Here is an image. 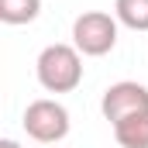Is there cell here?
Returning a JSON list of instances; mask_svg holds the SVG:
<instances>
[{"mask_svg": "<svg viewBox=\"0 0 148 148\" xmlns=\"http://www.w3.org/2000/svg\"><path fill=\"white\" fill-rule=\"evenodd\" d=\"M35 76L41 83V90H48V93H73L83 83V55H79V48L66 45V41L45 45L38 52Z\"/></svg>", "mask_w": 148, "mask_h": 148, "instance_id": "1", "label": "cell"}, {"mask_svg": "<svg viewBox=\"0 0 148 148\" xmlns=\"http://www.w3.org/2000/svg\"><path fill=\"white\" fill-rule=\"evenodd\" d=\"M117 24L121 21L107 10H83L73 21V45L79 48V55L100 59L117 45Z\"/></svg>", "mask_w": 148, "mask_h": 148, "instance_id": "2", "label": "cell"}, {"mask_svg": "<svg viewBox=\"0 0 148 148\" xmlns=\"http://www.w3.org/2000/svg\"><path fill=\"white\" fill-rule=\"evenodd\" d=\"M21 124H24L28 138H35L38 145H59V141L69 134V110H66L59 100L41 97V100H31V103H28Z\"/></svg>", "mask_w": 148, "mask_h": 148, "instance_id": "3", "label": "cell"}, {"mask_svg": "<svg viewBox=\"0 0 148 148\" xmlns=\"http://www.w3.org/2000/svg\"><path fill=\"white\" fill-rule=\"evenodd\" d=\"M100 110H103V117H107L110 124L124 121V117H131V114L148 110V86L134 83V79H121V83H114V86L103 90Z\"/></svg>", "mask_w": 148, "mask_h": 148, "instance_id": "4", "label": "cell"}, {"mask_svg": "<svg viewBox=\"0 0 148 148\" xmlns=\"http://www.w3.org/2000/svg\"><path fill=\"white\" fill-rule=\"evenodd\" d=\"M114 138L121 148H148V110L131 114L114 124Z\"/></svg>", "mask_w": 148, "mask_h": 148, "instance_id": "5", "label": "cell"}, {"mask_svg": "<svg viewBox=\"0 0 148 148\" xmlns=\"http://www.w3.org/2000/svg\"><path fill=\"white\" fill-rule=\"evenodd\" d=\"M114 17L131 31H148V0H114Z\"/></svg>", "mask_w": 148, "mask_h": 148, "instance_id": "6", "label": "cell"}, {"mask_svg": "<svg viewBox=\"0 0 148 148\" xmlns=\"http://www.w3.org/2000/svg\"><path fill=\"white\" fill-rule=\"evenodd\" d=\"M41 14V0H0V21L3 24H31Z\"/></svg>", "mask_w": 148, "mask_h": 148, "instance_id": "7", "label": "cell"}, {"mask_svg": "<svg viewBox=\"0 0 148 148\" xmlns=\"http://www.w3.org/2000/svg\"><path fill=\"white\" fill-rule=\"evenodd\" d=\"M0 148H21V145H17L14 138H3V141H0Z\"/></svg>", "mask_w": 148, "mask_h": 148, "instance_id": "8", "label": "cell"}, {"mask_svg": "<svg viewBox=\"0 0 148 148\" xmlns=\"http://www.w3.org/2000/svg\"><path fill=\"white\" fill-rule=\"evenodd\" d=\"M48 148H55V145H48Z\"/></svg>", "mask_w": 148, "mask_h": 148, "instance_id": "9", "label": "cell"}]
</instances>
